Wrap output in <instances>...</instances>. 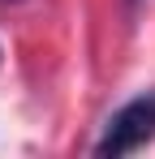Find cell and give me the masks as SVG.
I'll return each instance as SVG.
<instances>
[{
  "label": "cell",
  "mask_w": 155,
  "mask_h": 159,
  "mask_svg": "<svg viewBox=\"0 0 155 159\" xmlns=\"http://www.w3.org/2000/svg\"><path fill=\"white\" fill-rule=\"evenodd\" d=\"M151 138H155V86L142 90V95H134L129 103H121L108 116L99 142H95V155L121 159V155H129V151H138V146H147Z\"/></svg>",
  "instance_id": "6da1fadb"
}]
</instances>
